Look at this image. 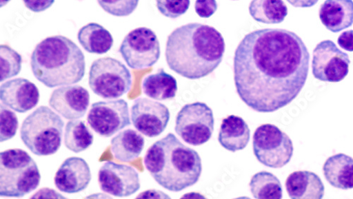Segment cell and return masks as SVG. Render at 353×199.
Listing matches in <instances>:
<instances>
[{"instance_id": "f546056e", "label": "cell", "mask_w": 353, "mask_h": 199, "mask_svg": "<svg viewBox=\"0 0 353 199\" xmlns=\"http://www.w3.org/2000/svg\"><path fill=\"white\" fill-rule=\"evenodd\" d=\"M99 5L107 13L116 17H127L132 14L137 9L139 1H107L100 0Z\"/></svg>"}, {"instance_id": "52a82bcc", "label": "cell", "mask_w": 353, "mask_h": 199, "mask_svg": "<svg viewBox=\"0 0 353 199\" xmlns=\"http://www.w3.org/2000/svg\"><path fill=\"white\" fill-rule=\"evenodd\" d=\"M132 74L120 61L110 56L95 61L90 68L88 84L93 92L104 99H114L128 94Z\"/></svg>"}, {"instance_id": "8d00e7d4", "label": "cell", "mask_w": 353, "mask_h": 199, "mask_svg": "<svg viewBox=\"0 0 353 199\" xmlns=\"http://www.w3.org/2000/svg\"><path fill=\"white\" fill-rule=\"evenodd\" d=\"M180 199H208L199 192H190L184 194Z\"/></svg>"}, {"instance_id": "cb8c5ba5", "label": "cell", "mask_w": 353, "mask_h": 199, "mask_svg": "<svg viewBox=\"0 0 353 199\" xmlns=\"http://www.w3.org/2000/svg\"><path fill=\"white\" fill-rule=\"evenodd\" d=\"M142 90L145 96L156 101L172 100L178 92V83L173 76L160 69L157 74L144 78Z\"/></svg>"}, {"instance_id": "484cf974", "label": "cell", "mask_w": 353, "mask_h": 199, "mask_svg": "<svg viewBox=\"0 0 353 199\" xmlns=\"http://www.w3.org/2000/svg\"><path fill=\"white\" fill-rule=\"evenodd\" d=\"M94 135L83 121H72L68 123L65 133V145L74 153H81L94 143Z\"/></svg>"}, {"instance_id": "5bb4252c", "label": "cell", "mask_w": 353, "mask_h": 199, "mask_svg": "<svg viewBox=\"0 0 353 199\" xmlns=\"http://www.w3.org/2000/svg\"><path fill=\"white\" fill-rule=\"evenodd\" d=\"M101 189L116 197H128L140 189L139 176L135 169L111 161L105 163L99 172Z\"/></svg>"}, {"instance_id": "1f68e13d", "label": "cell", "mask_w": 353, "mask_h": 199, "mask_svg": "<svg viewBox=\"0 0 353 199\" xmlns=\"http://www.w3.org/2000/svg\"><path fill=\"white\" fill-rule=\"evenodd\" d=\"M218 5L216 1H196L195 3V11L201 18H210L217 10Z\"/></svg>"}, {"instance_id": "74e56055", "label": "cell", "mask_w": 353, "mask_h": 199, "mask_svg": "<svg viewBox=\"0 0 353 199\" xmlns=\"http://www.w3.org/2000/svg\"><path fill=\"white\" fill-rule=\"evenodd\" d=\"M84 199H113L110 196L103 193H96L92 195L86 196Z\"/></svg>"}, {"instance_id": "3957f363", "label": "cell", "mask_w": 353, "mask_h": 199, "mask_svg": "<svg viewBox=\"0 0 353 199\" xmlns=\"http://www.w3.org/2000/svg\"><path fill=\"white\" fill-rule=\"evenodd\" d=\"M144 164L159 185L174 192L194 185L202 172L199 154L172 133L155 142L147 151Z\"/></svg>"}, {"instance_id": "f35d334b", "label": "cell", "mask_w": 353, "mask_h": 199, "mask_svg": "<svg viewBox=\"0 0 353 199\" xmlns=\"http://www.w3.org/2000/svg\"><path fill=\"white\" fill-rule=\"evenodd\" d=\"M233 199H251V198L248 196H241V197H239V198H233Z\"/></svg>"}, {"instance_id": "9c48e42d", "label": "cell", "mask_w": 353, "mask_h": 199, "mask_svg": "<svg viewBox=\"0 0 353 199\" xmlns=\"http://www.w3.org/2000/svg\"><path fill=\"white\" fill-rule=\"evenodd\" d=\"M174 130L187 144L203 145L210 140L214 131V112L204 103L187 104L176 116Z\"/></svg>"}, {"instance_id": "ba28073f", "label": "cell", "mask_w": 353, "mask_h": 199, "mask_svg": "<svg viewBox=\"0 0 353 199\" xmlns=\"http://www.w3.org/2000/svg\"><path fill=\"white\" fill-rule=\"evenodd\" d=\"M253 151L259 163L271 168H281L290 163L294 152L290 138L278 127L264 124L254 132Z\"/></svg>"}, {"instance_id": "7402d4cb", "label": "cell", "mask_w": 353, "mask_h": 199, "mask_svg": "<svg viewBox=\"0 0 353 199\" xmlns=\"http://www.w3.org/2000/svg\"><path fill=\"white\" fill-rule=\"evenodd\" d=\"M145 146L143 137L131 129L120 132L111 140V151L117 160L128 163L137 158Z\"/></svg>"}, {"instance_id": "277c9868", "label": "cell", "mask_w": 353, "mask_h": 199, "mask_svg": "<svg viewBox=\"0 0 353 199\" xmlns=\"http://www.w3.org/2000/svg\"><path fill=\"white\" fill-rule=\"evenodd\" d=\"M35 77L52 89L79 83L85 72V56L79 46L63 36L48 37L35 48L31 59Z\"/></svg>"}, {"instance_id": "30bf717a", "label": "cell", "mask_w": 353, "mask_h": 199, "mask_svg": "<svg viewBox=\"0 0 353 199\" xmlns=\"http://www.w3.org/2000/svg\"><path fill=\"white\" fill-rule=\"evenodd\" d=\"M120 52L131 69L149 68L157 64L160 59V42L151 28L139 27L125 36Z\"/></svg>"}, {"instance_id": "4dcf8cb0", "label": "cell", "mask_w": 353, "mask_h": 199, "mask_svg": "<svg viewBox=\"0 0 353 199\" xmlns=\"http://www.w3.org/2000/svg\"><path fill=\"white\" fill-rule=\"evenodd\" d=\"M157 6L159 12L165 17L170 19L179 18L185 14L190 6L189 0H172V1H157Z\"/></svg>"}, {"instance_id": "7c38bea8", "label": "cell", "mask_w": 353, "mask_h": 199, "mask_svg": "<svg viewBox=\"0 0 353 199\" xmlns=\"http://www.w3.org/2000/svg\"><path fill=\"white\" fill-rule=\"evenodd\" d=\"M87 121L97 134L110 137L131 125L128 104L123 99L94 103Z\"/></svg>"}, {"instance_id": "e575fe53", "label": "cell", "mask_w": 353, "mask_h": 199, "mask_svg": "<svg viewBox=\"0 0 353 199\" xmlns=\"http://www.w3.org/2000/svg\"><path fill=\"white\" fill-rule=\"evenodd\" d=\"M338 44L342 49L353 52V30L343 32L338 39Z\"/></svg>"}, {"instance_id": "8fae6325", "label": "cell", "mask_w": 353, "mask_h": 199, "mask_svg": "<svg viewBox=\"0 0 353 199\" xmlns=\"http://www.w3.org/2000/svg\"><path fill=\"white\" fill-rule=\"evenodd\" d=\"M350 61L332 41H323L313 52L312 74L315 78L325 82H340L349 73Z\"/></svg>"}, {"instance_id": "9a60e30c", "label": "cell", "mask_w": 353, "mask_h": 199, "mask_svg": "<svg viewBox=\"0 0 353 199\" xmlns=\"http://www.w3.org/2000/svg\"><path fill=\"white\" fill-rule=\"evenodd\" d=\"M90 103V92L79 85L55 90L49 101L50 106L59 115L69 121L83 118Z\"/></svg>"}, {"instance_id": "603a6c76", "label": "cell", "mask_w": 353, "mask_h": 199, "mask_svg": "<svg viewBox=\"0 0 353 199\" xmlns=\"http://www.w3.org/2000/svg\"><path fill=\"white\" fill-rule=\"evenodd\" d=\"M78 41L85 51L97 54L107 53L114 43L112 34L97 23L83 26L78 33Z\"/></svg>"}, {"instance_id": "f1b7e54d", "label": "cell", "mask_w": 353, "mask_h": 199, "mask_svg": "<svg viewBox=\"0 0 353 199\" xmlns=\"http://www.w3.org/2000/svg\"><path fill=\"white\" fill-rule=\"evenodd\" d=\"M19 128V121L16 114L6 107L0 105V141L4 142L14 138Z\"/></svg>"}, {"instance_id": "e0dca14e", "label": "cell", "mask_w": 353, "mask_h": 199, "mask_svg": "<svg viewBox=\"0 0 353 199\" xmlns=\"http://www.w3.org/2000/svg\"><path fill=\"white\" fill-rule=\"evenodd\" d=\"M54 180L56 187L62 192H81L91 182L92 173L90 165L81 158H69L58 169Z\"/></svg>"}, {"instance_id": "ffe728a7", "label": "cell", "mask_w": 353, "mask_h": 199, "mask_svg": "<svg viewBox=\"0 0 353 199\" xmlns=\"http://www.w3.org/2000/svg\"><path fill=\"white\" fill-rule=\"evenodd\" d=\"M250 140V129L241 117L230 116L222 121L219 134L220 145L234 153L245 149Z\"/></svg>"}, {"instance_id": "d590c367", "label": "cell", "mask_w": 353, "mask_h": 199, "mask_svg": "<svg viewBox=\"0 0 353 199\" xmlns=\"http://www.w3.org/2000/svg\"><path fill=\"white\" fill-rule=\"evenodd\" d=\"M135 199H171V198L162 191L150 189L140 193Z\"/></svg>"}, {"instance_id": "8992f818", "label": "cell", "mask_w": 353, "mask_h": 199, "mask_svg": "<svg viewBox=\"0 0 353 199\" xmlns=\"http://www.w3.org/2000/svg\"><path fill=\"white\" fill-rule=\"evenodd\" d=\"M41 176L29 154L14 149L0 153V196L21 198L36 190Z\"/></svg>"}, {"instance_id": "5b68a950", "label": "cell", "mask_w": 353, "mask_h": 199, "mask_svg": "<svg viewBox=\"0 0 353 199\" xmlns=\"http://www.w3.org/2000/svg\"><path fill=\"white\" fill-rule=\"evenodd\" d=\"M65 123L47 106H41L29 115L21 127V138L34 154L48 156L61 149Z\"/></svg>"}, {"instance_id": "4316f807", "label": "cell", "mask_w": 353, "mask_h": 199, "mask_svg": "<svg viewBox=\"0 0 353 199\" xmlns=\"http://www.w3.org/2000/svg\"><path fill=\"white\" fill-rule=\"evenodd\" d=\"M250 191L256 199H282L283 188L274 174L261 171L256 174L250 183Z\"/></svg>"}, {"instance_id": "83f0119b", "label": "cell", "mask_w": 353, "mask_h": 199, "mask_svg": "<svg viewBox=\"0 0 353 199\" xmlns=\"http://www.w3.org/2000/svg\"><path fill=\"white\" fill-rule=\"evenodd\" d=\"M22 56L7 45H0V81L17 76L21 70Z\"/></svg>"}, {"instance_id": "d6986e66", "label": "cell", "mask_w": 353, "mask_h": 199, "mask_svg": "<svg viewBox=\"0 0 353 199\" xmlns=\"http://www.w3.org/2000/svg\"><path fill=\"white\" fill-rule=\"evenodd\" d=\"M319 15L328 30L339 33L353 24V2L351 0H327L321 5Z\"/></svg>"}, {"instance_id": "44dd1931", "label": "cell", "mask_w": 353, "mask_h": 199, "mask_svg": "<svg viewBox=\"0 0 353 199\" xmlns=\"http://www.w3.org/2000/svg\"><path fill=\"white\" fill-rule=\"evenodd\" d=\"M323 174L334 187L353 189V158L344 154L330 157L323 166Z\"/></svg>"}, {"instance_id": "2e32d148", "label": "cell", "mask_w": 353, "mask_h": 199, "mask_svg": "<svg viewBox=\"0 0 353 199\" xmlns=\"http://www.w3.org/2000/svg\"><path fill=\"white\" fill-rule=\"evenodd\" d=\"M0 100L12 109L25 113L34 108L39 102L40 93L32 81L17 78L3 83L0 87Z\"/></svg>"}, {"instance_id": "4fadbf2b", "label": "cell", "mask_w": 353, "mask_h": 199, "mask_svg": "<svg viewBox=\"0 0 353 199\" xmlns=\"http://www.w3.org/2000/svg\"><path fill=\"white\" fill-rule=\"evenodd\" d=\"M131 116L137 130L150 138L161 135L166 129L170 118L167 106L145 98L134 101L131 108Z\"/></svg>"}, {"instance_id": "7a4b0ae2", "label": "cell", "mask_w": 353, "mask_h": 199, "mask_svg": "<svg viewBox=\"0 0 353 199\" xmlns=\"http://www.w3.org/2000/svg\"><path fill=\"white\" fill-rule=\"evenodd\" d=\"M225 40L214 27L191 23L176 28L168 36L166 62L171 70L192 80L208 76L221 63Z\"/></svg>"}, {"instance_id": "6da1fadb", "label": "cell", "mask_w": 353, "mask_h": 199, "mask_svg": "<svg viewBox=\"0 0 353 199\" xmlns=\"http://www.w3.org/2000/svg\"><path fill=\"white\" fill-rule=\"evenodd\" d=\"M310 52L296 33L265 28L247 34L234 56V80L241 100L263 113L295 100L306 83Z\"/></svg>"}, {"instance_id": "ac0fdd59", "label": "cell", "mask_w": 353, "mask_h": 199, "mask_svg": "<svg viewBox=\"0 0 353 199\" xmlns=\"http://www.w3.org/2000/svg\"><path fill=\"white\" fill-rule=\"evenodd\" d=\"M285 187L291 199H322L325 192L321 178L307 170H300L289 175Z\"/></svg>"}, {"instance_id": "d4e9b609", "label": "cell", "mask_w": 353, "mask_h": 199, "mask_svg": "<svg viewBox=\"0 0 353 199\" xmlns=\"http://www.w3.org/2000/svg\"><path fill=\"white\" fill-rule=\"evenodd\" d=\"M250 14L256 21L267 24L282 23L288 14L283 1H252L249 8Z\"/></svg>"}, {"instance_id": "836d02e7", "label": "cell", "mask_w": 353, "mask_h": 199, "mask_svg": "<svg viewBox=\"0 0 353 199\" xmlns=\"http://www.w3.org/2000/svg\"><path fill=\"white\" fill-rule=\"evenodd\" d=\"M54 3L53 0H50V1H48V0L47 1H28V0H26V1H23L26 8L34 12H43L49 9Z\"/></svg>"}, {"instance_id": "d6a6232c", "label": "cell", "mask_w": 353, "mask_h": 199, "mask_svg": "<svg viewBox=\"0 0 353 199\" xmlns=\"http://www.w3.org/2000/svg\"><path fill=\"white\" fill-rule=\"evenodd\" d=\"M29 199H69L57 191L48 187L42 188Z\"/></svg>"}]
</instances>
